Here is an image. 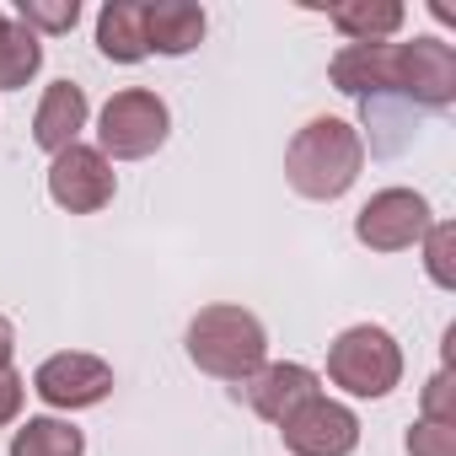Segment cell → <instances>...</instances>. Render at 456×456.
<instances>
[{"instance_id":"1","label":"cell","mask_w":456,"mask_h":456,"mask_svg":"<svg viewBox=\"0 0 456 456\" xmlns=\"http://www.w3.org/2000/svg\"><path fill=\"white\" fill-rule=\"evenodd\" d=\"M360 172H365V134L349 118H312L306 129H296L285 151V183L317 204L344 199L360 183Z\"/></svg>"},{"instance_id":"2","label":"cell","mask_w":456,"mask_h":456,"mask_svg":"<svg viewBox=\"0 0 456 456\" xmlns=\"http://www.w3.org/2000/svg\"><path fill=\"white\" fill-rule=\"evenodd\" d=\"M183 349H188V360H193L204 376L237 381V387H242L258 365H269V333H264V322H258L248 306H232V301L193 312Z\"/></svg>"},{"instance_id":"3","label":"cell","mask_w":456,"mask_h":456,"mask_svg":"<svg viewBox=\"0 0 456 456\" xmlns=\"http://www.w3.org/2000/svg\"><path fill=\"white\" fill-rule=\"evenodd\" d=\"M328 381L349 397H387L403 381V349L387 328L354 322L328 344Z\"/></svg>"},{"instance_id":"4","label":"cell","mask_w":456,"mask_h":456,"mask_svg":"<svg viewBox=\"0 0 456 456\" xmlns=\"http://www.w3.org/2000/svg\"><path fill=\"white\" fill-rule=\"evenodd\" d=\"M167 134H172V113L145 86L113 92L97 113V151L108 161H145L167 145Z\"/></svg>"},{"instance_id":"5","label":"cell","mask_w":456,"mask_h":456,"mask_svg":"<svg viewBox=\"0 0 456 456\" xmlns=\"http://www.w3.org/2000/svg\"><path fill=\"white\" fill-rule=\"evenodd\" d=\"M429 225H435V215H429V199L424 193H413V188H381V193H370L360 204L354 237L370 253H408V248L424 242Z\"/></svg>"},{"instance_id":"6","label":"cell","mask_w":456,"mask_h":456,"mask_svg":"<svg viewBox=\"0 0 456 456\" xmlns=\"http://www.w3.org/2000/svg\"><path fill=\"white\" fill-rule=\"evenodd\" d=\"M392 92L440 113L456 102V49L435 33H419L408 44H397V76H392Z\"/></svg>"},{"instance_id":"7","label":"cell","mask_w":456,"mask_h":456,"mask_svg":"<svg viewBox=\"0 0 456 456\" xmlns=\"http://www.w3.org/2000/svg\"><path fill=\"white\" fill-rule=\"evenodd\" d=\"M33 392L60 413H81V408H97L113 392V365L86 354V349H65V354H49L33 370Z\"/></svg>"},{"instance_id":"8","label":"cell","mask_w":456,"mask_h":456,"mask_svg":"<svg viewBox=\"0 0 456 456\" xmlns=\"http://www.w3.org/2000/svg\"><path fill=\"white\" fill-rule=\"evenodd\" d=\"M113 161L97 151V145H70L49 161V199L70 215H97L113 204Z\"/></svg>"},{"instance_id":"9","label":"cell","mask_w":456,"mask_h":456,"mask_svg":"<svg viewBox=\"0 0 456 456\" xmlns=\"http://www.w3.org/2000/svg\"><path fill=\"white\" fill-rule=\"evenodd\" d=\"M280 440H285L290 456H349L360 445V419H354L349 403L312 397L280 424Z\"/></svg>"},{"instance_id":"10","label":"cell","mask_w":456,"mask_h":456,"mask_svg":"<svg viewBox=\"0 0 456 456\" xmlns=\"http://www.w3.org/2000/svg\"><path fill=\"white\" fill-rule=\"evenodd\" d=\"M242 397L258 419L269 424H285L301 403L322 397V376L312 365H296V360H274V365H258L248 381H242Z\"/></svg>"},{"instance_id":"11","label":"cell","mask_w":456,"mask_h":456,"mask_svg":"<svg viewBox=\"0 0 456 456\" xmlns=\"http://www.w3.org/2000/svg\"><path fill=\"white\" fill-rule=\"evenodd\" d=\"M328 76L344 97H360V102L387 97L392 76H397V44H344L328 65Z\"/></svg>"},{"instance_id":"12","label":"cell","mask_w":456,"mask_h":456,"mask_svg":"<svg viewBox=\"0 0 456 456\" xmlns=\"http://www.w3.org/2000/svg\"><path fill=\"white\" fill-rule=\"evenodd\" d=\"M86 118H92V102H86V92H81L76 81H54V86L38 97V113H33V140H38V151L60 156V151L81 145V129H86Z\"/></svg>"},{"instance_id":"13","label":"cell","mask_w":456,"mask_h":456,"mask_svg":"<svg viewBox=\"0 0 456 456\" xmlns=\"http://www.w3.org/2000/svg\"><path fill=\"white\" fill-rule=\"evenodd\" d=\"M204 6L193 0H145V44L151 54H167V60H183L204 44Z\"/></svg>"},{"instance_id":"14","label":"cell","mask_w":456,"mask_h":456,"mask_svg":"<svg viewBox=\"0 0 456 456\" xmlns=\"http://www.w3.org/2000/svg\"><path fill=\"white\" fill-rule=\"evenodd\" d=\"M97 49L113 65L151 60V44H145V0H108V6L97 12Z\"/></svg>"},{"instance_id":"15","label":"cell","mask_w":456,"mask_h":456,"mask_svg":"<svg viewBox=\"0 0 456 456\" xmlns=\"http://www.w3.org/2000/svg\"><path fill=\"white\" fill-rule=\"evenodd\" d=\"M328 22L349 38V44H392L408 22V12L397 0H338L328 6Z\"/></svg>"},{"instance_id":"16","label":"cell","mask_w":456,"mask_h":456,"mask_svg":"<svg viewBox=\"0 0 456 456\" xmlns=\"http://www.w3.org/2000/svg\"><path fill=\"white\" fill-rule=\"evenodd\" d=\"M44 70V38L17 17H0V92H17Z\"/></svg>"},{"instance_id":"17","label":"cell","mask_w":456,"mask_h":456,"mask_svg":"<svg viewBox=\"0 0 456 456\" xmlns=\"http://www.w3.org/2000/svg\"><path fill=\"white\" fill-rule=\"evenodd\" d=\"M12 456H86V435L70 419H28L12 435Z\"/></svg>"},{"instance_id":"18","label":"cell","mask_w":456,"mask_h":456,"mask_svg":"<svg viewBox=\"0 0 456 456\" xmlns=\"http://www.w3.org/2000/svg\"><path fill=\"white\" fill-rule=\"evenodd\" d=\"M17 22L28 28V33H49V38H60V33H70L76 22H81V0H17Z\"/></svg>"},{"instance_id":"19","label":"cell","mask_w":456,"mask_h":456,"mask_svg":"<svg viewBox=\"0 0 456 456\" xmlns=\"http://www.w3.org/2000/svg\"><path fill=\"white\" fill-rule=\"evenodd\" d=\"M419 248H424V274L440 290H456V225L451 220H435Z\"/></svg>"},{"instance_id":"20","label":"cell","mask_w":456,"mask_h":456,"mask_svg":"<svg viewBox=\"0 0 456 456\" xmlns=\"http://www.w3.org/2000/svg\"><path fill=\"white\" fill-rule=\"evenodd\" d=\"M419 419H435V424H456V370L440 365L429 376V387L419 392Z\"/></svg>"},{"instance_id":"21","label":"cell","mask_w":456,"mask_h":456,"mask_svg":"<svg viewBox=\"0 0 456 456\" xmlns=\"http://www.w3.org/2000/svg\"><path fill=\"white\" fill-rule=\"evenodd\" d=\"M408 456H456V424L419 419V424L408 429Z\"/></svg>"},{"instance_id":"22","label":"cell","mask_w":456,"mask_h":456,"mask_svg":"<svg viewBox=\"0 0 456 456\" xmlns=\"http://www.w3.org/2000/svg\"><path fill=\"white\" fill-rule=\"evenodd\" d=\"M22 403H28V381L6 365V370H0V424H12L22 413Z\"/></svg>"},{"instance_id":"23","label":"cell","mask_w":456,"mask_h":456,"mask_svg":"<svg viewBox=\"0 0 456 456\" xmlns=\"http://www.w3.org/2000/svg\"><path fill=\"white\" fill-rule=\"evenodd\" d=\"M12 349H17V328H12V317L0 312V370L12 365Z\"/></svg>"},{"instance_id":"24","label":"cell","mask_w":456,"mask_h":456,"mask_svg":"<svg viewBox=\"0 0 456 456\" xmlns=\"http://www.w3.org/2000/svg\"><path fill=\"white\" fill-rule=\"evenodd\" d=\"M0 17H6V12H0Z\"/></svg>"}]
</instances>
